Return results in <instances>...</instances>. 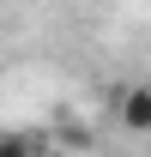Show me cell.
<instances>
[{"mask_svg": "<svg viewBox=\"0 0 151 157\" xmlns=\"http://www.w3.org/2000/svg\"><path fill=\"white\" fill-rule=\"evenodd\" d=\"M115 109H121V127H133V133H151V85H127Z\"/></svg>", "mask_w": 151, "mask_h": 157, "instance_id": "1", "label": "cell"}, {"mask_svg": "<svg viewBox=\"0 0 151 157\" xmlns=\"http://www.w3.org/2000/svg\"><path fill=\"white\" fill-rule=\"evenodd\" d=\"M0 157H42V139H30V133H0Z\"/></svg>", "mask_w": 151, "mask_h": 157, "instance_id": "2", "label": "cell"}]
</instances>
